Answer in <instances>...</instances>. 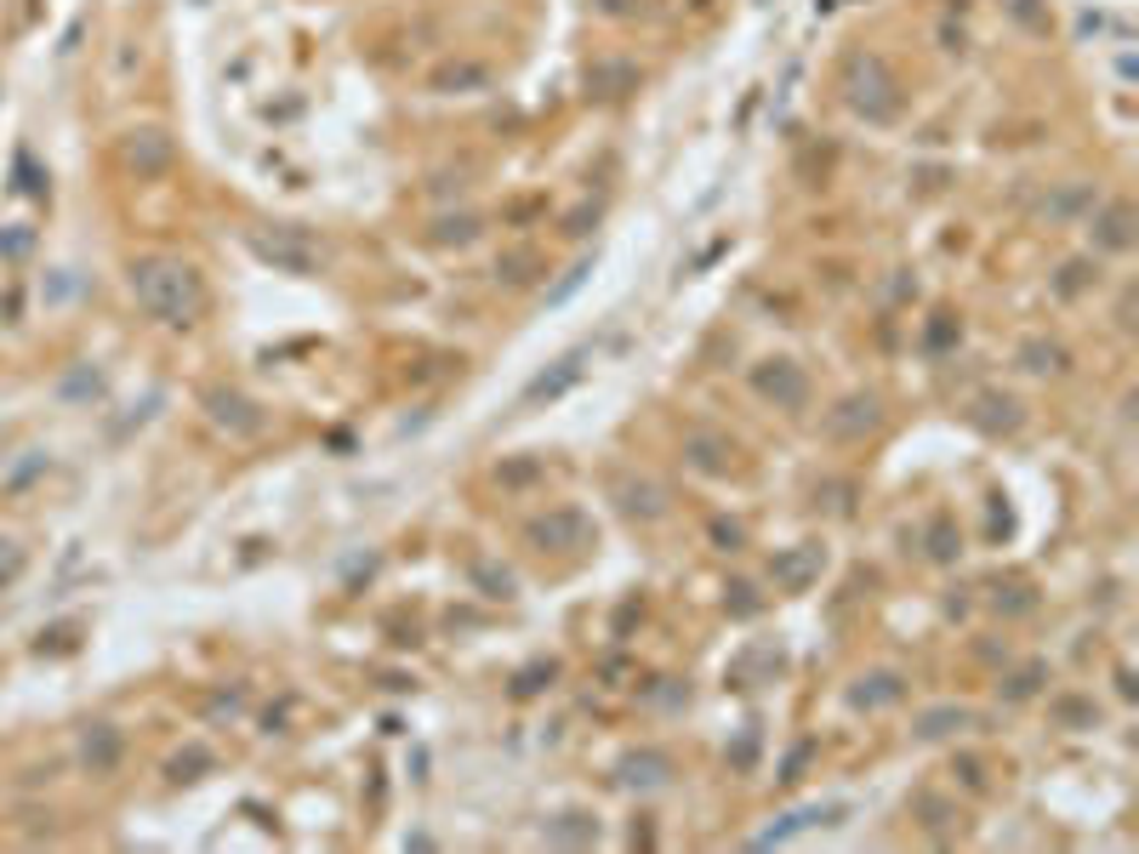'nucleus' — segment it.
Instances as JSON below:
<instances>
[{
  "mask_svg": "<svg viewBox=\"0 0 1139 854\" xmlns=\"http://www.w3.org/2000/svg\"><path fill=\"white\" fill-rule=\"evenodd\" d=\"M758 393H764V399H775V405H786V411H798L809 387H804V376L792 371L786 360H775V365H764V371H758Z\"/></svg>",
  "mask_w": 1139,
  "mask_h": 854,
  "instance_id": "nucleus-4",
  "label": "nucleus"
},
{
  "mask_svg": "<svg viewBox=\"0 0 1139 854\" xmlns=\"http://www.w3.org/2000/svg\"><path fill=\"white\" fill-rule=\"evenodd\" d=\"M23 576V547L18 541H0V587H12Z\"/></svg>",
  "mask_w": 1139,
  "mask_h": 854,
  "instance_id": "nucleus-12",
  "label": "nucleus"
},
{
  "mask_svg": "<svg viewBox=\"0 0 1139 854\" xmlns=\"http://www.w3.org/2000/svg\"><path fill=\"white\" fill-rule=\"evenodd\" d=\"M115 752H120V735H115L109 724H97V735H86V764H91V769H109Z\"/></svg>",
  "mask_w": 1139,
  "mask_h": 854,
  "instance_id": "nucleus-10",
  "label": "nucleus"
},
{
  "mask_svg": "<svg viewBox=\"0 0 1139 854\" xmlns=\"http://www.w3.org/2000/svg\"><path fill=\"white\" fill-rule=\"evenodd\" d=\"M689 457H696V468H701V473H729V462H724V444H718V439H701V433H696V439H689Z\"/></svg>",
  "mask_w": 1139,
  "mask_h": 854,
  "instance_id": "nucleus-11",
  "label": "nucleus"
},
{
  "mask_svg": "<svg viewBox=\"0 0 1139 854\" xmlns=\"http://www.w3.org/2000/svg\"><path fill=\"white\" fill-rule=\"evenodd\" d=\"M1037 678H1043V667H1025V673H1020V678L1009 684V700H1025V695L1037 689Z\"/></svg>",
  "mask_w": 1139,
  "mask_h": 854,
  "instance_id": "nucleus-14",
  "label": "nucleus"
},
{
  "mask_svg": "<svg viewBox=\"0 0 1139 854\" xmlns=\"http://www.w3.org/2000/svg\"><path fill=\"white\" fill-rule=\"evenodd\" d=\"M821 565H826L821 547H798V552H780L769 576H775V587H786V592H804V587L821 576Z\"/></svg>",
  "mask_w": 1139,
  "mask_h": 854,
  "instance_id": "nucleus-3",
  "label": "nucleus"
},
{
  "mask_svg": "<svg viewBox=\"0 0 1139 854\" xmlns=\"http://www.w3.org/2000/svg\"><path fill=\"white\" fill-rule=\"evenodd\" d=\"M212 405H217V422H223V428H234V433H252V428H257L252 405H245V399H234V393H217Z\"/></svg>",
  "mask_w": 1139,
  "mask_h": 854,
  "instance_id": "nucleus-9",
  "label": "nucleus"
},
{
  "mask_svg": "<svg viewBox=\"0 0 1139 854\" xmlns=\"http://www.w3.org/2000/svg\"><path fill=\"white\" fill-rule=\"evenodd\" d=\"M929 552H934V559H940V565H952V559H958V541L946 536V519H940V524H934V547H929Z\"/></svg>",
  "mask_w": 1139,
  "mask_h": 854,
  "instance_id": "nucleus-13",
  "label": "nucleus"
},
{
  "mask_svg": "<svg viewBox=\"0 0 1139 854\" xmlns=\"http://www.w3.org/2000/svg\"><path fill=\"white\" fill-rule=\"evenodd\" d=\"M621 490V513H632V519H661L667 513V495L656 490V484H616Z\"/></svg>",
  "mask_w": 1139,
  "mask_h": 854,
  "instance_id": "nucleus-7",
  "label": "nucleus"
},
{
  "mask_svg": "<svg viewBox=\"0 0 1139 854\" xmlns=\"http://www.w3.org/2000/svg\"><path fill=\"white\" fill-rule=\"evenodd\" d=\"M837 815H844V803H826V809H804V815H786L780 826H769V832L758 837V848H769V843H786V837H798V832H809V826H832Z\"/></svg>",
  "mask_w": 1139,
  "mask_h": 854,
  "instance_id": "nucleus-5",
  "label": "nucleus"
},
{
  "mask_svg": "<svg viewBox=\"0 0 1139 854\" xmlns=\"http://www.w3.org/2000/svg\"><path fill=\"white\" fill-rule=\"evenodd\" d=\"M131 291H137V303L155 314V320H166V325H188L194 314H200V303H206L194 268L166 263V257L137 263V268H131Z\"/></svg>",
  "mask_w": 1139,
  "mask_h": 854,
  "instance_id": "nucleus-1",
  "label": "nucleus"
},
{
  "mask_svg": "<svg viewBox=\"0 0 1139 854\" xmlns=\"http://www.w3.org/2000/svg\"><path fill=\"white\" fill-rule=\"evenodd\" d=\"M906 695V678L901 673H877V678H861L855 689V707H888V700Z\"/></svg>",
  "mask_w": 1139,
  "mask_h": 854,
  "instance_id": "nucleus-8",
  "label": "nucleus"
},
{
  "mask_svg": "<svg viewBox=\"0 0 1139 854\" xmlns=\"http://www.w3.org/2000/svg\"><path fill=\"white\" fill-rule=\"evenodd\" d=\"M530 541H536V547H587V541H592V524H587L576 508H559V513H548V519L530 524Z\"/></svg>",
  "mask_w": 1139,
  "mask_h": 854,
  "instance_id": "nucleus-2",
  "label": "nucleus"
},
{
  "mask_svg": "<svg viewBox=\"0 0 1139 854\" xmlns=\"http://www.w3.org/2000/svg\"><path fill=\"white\" fill-rule=\"evenodd\" d=\"M969 724H974L969 707H934V713H923L912 729H917V740H940V735H958V729H969Z\"/></svg>",
  "mask_w": 1139,
  "mask_h": 854,
  "instance_id": "nucleus-6",
  "label": "nucleus"
}]
</instances>
